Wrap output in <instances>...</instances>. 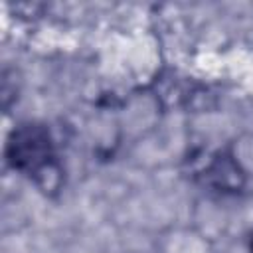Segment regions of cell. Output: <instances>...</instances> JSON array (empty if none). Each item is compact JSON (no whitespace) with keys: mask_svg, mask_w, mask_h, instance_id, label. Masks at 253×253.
<instances>
[{"mask_svg":"<svg viewBox=\"0 0 253 253\" xmlns=\"http://www.w3.org/2000/svg\"><path fill=\"white\" fill-rule=\"evenodd\" d=\"M206 180L211 188L219 192H239L245 184V174L231 154H219L215 156L208 170H206Z\"/></svg>","mask_w":253,"mask_h":253,"instance_id":"cell-2","label":"cell"},{"mask_svg":"<svg viewBox=\"0 0 253 253\" xmlns=\"http://www.w3.org/2000/svg\"><path fill=\"white\" fill-rule=\"evenodd\" d=\"M6 158L14 170L32 176L45 192H53L61 184V168L55 160L51 134L43 125H20L8 138Z\"/></svg>","mask_w":253,"mask_h":253,"instance_id":"cell-1","label":"cell"}]
</instances>
